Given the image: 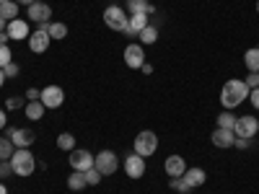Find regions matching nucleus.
Here are the masks:
<instances>
[{"label": "nucleus", "mask_w": 259, "mask_h": 194, "mask_svg": "<svg viewBox=\"0 0 259 194\" xmlns=\"http://www.w3.org/2000/svg\"><path fill=\"white\" fill-rule=\"evenodd\" d=\"M244 99H249V88L246 83L233 78V80H226L223 83V91H221V104L226 106V109H236Z\"/></svg>", "instance_id": "f257e3e1"}, {"label": "nucleus", "mask_w": 259, "mask_h": 194, "mask_svg": "<svg viewBox=\"0 0 259 194\" xmlns=\"http://www.w3.org/2000/svg\"><path fill=\"white\" fill-rule=\"evenodd\" d=\"M11 166L16 176H31L36 171V158L29 148H16V153L11 156Z\"/></svg>", "instance_id": "f03ea898"}, {"label": "nucleus", "mask_w": 259, "mask_h": 194, "mask_svg": "<svg viewBox=\"0 0 259 194\" xmlns=\"http://www.w3.org/2000/svg\"><path fill=\"white\" fill-rule=\"evenodd\" d=\"M135 153L143 156V158H150L158 150V135L156 132H150V129H143V132L135 137Z\"/></svg>", "instance_id": "7ed1b4c3"}, {"label": "nucleus", "mask_w": 259, "mask_h": 194, "mask_svg": "<svg viewBox=\"0 0 259 194\" xmlns=\"http://www.w3.org/2000/svg\"><path fill=\"white\" fill-rule=\"evenodd\" d=\"M127 13H124V8L122 6H109V8H106L104 11V24L106 26H109L112 31H127Z\"/></svg>", "instance_id": "20e7f679"}, {"label": "nucleus", "mask_w": 259, "mask_h": 194, "mask_svg": "<svg viewBox=\"0 0 259 194\" xmlns=\"http://www.w3.org/2000/svg\"><path fill=\"white\" fill-rule=\"evenodd\" d=\"M94 168L99 171L101 176H112L114 171L119 168V158H117V153H112V150H101V153L94 158Z\"/></svg>", "instance_id": "39448f33"}, {"label": "nucleus", "mask_w": 259, "mask_h": 194, "mask_svg": "<svg viewBox=\"0 0 259 194\" xmlns=\"http://www.w3.org/2000/svg\"><path fill=\"white\" fill-rule=\"evenodd\" d=\"M39 101L45 104V109H60L62 101H65V91L60 85H47V88H41Z\"/></svg>", "instance_id": "423d86ee"}, {"label": "nucleus", "mask_w": 259, "mask_h": 194, "mask_svg": "<svg viewBox=\"0 0 259 194\" xmlns=\"http://www.w3.org/2000/svg\"><path fill=\"white\" fill-rule=\"evenodd\" d=\"M233 135L236 137H254V135H259V122L254 117H236Z\"/></svg>", "instance_id": "0eeeda50"}, {"label": "nucleus", "mask_w": 259, "mask_h": 194, "mask_svg": "<svg viewBox=\"0 0 259 194\" xmlns=\"http://www.w3.org/2000/svg\"><path fill=\"white\" fill-rule=\"evenodd\" d=\"M94 158H96V156H91L89 150L75 148V150H70L68 163L73 166V171H89V168H94Z\"/></svg>", "instance_id": "6e6552de"}, {"label": "nucleus", "mask_w": 259, "mask_h": 194, "mask_svg": "<svg viewBox=\"0 0 259 194\" xmlns=\"http://www.w3.org/2000/svg\"><path fill=\"white\" fill-rule=\"evenodd\" d=\"M26 16H29V21H34V24H47L50 16H52V8L47 6V0H36V3H31L26 8Z\"/></svg>", "instance_id": "1a4fd4ad"}, {"label": "nucleus", "mask_w": 259, "mask_h": 194, "mask_svg": "<svg viewBox=\"0 0 259 194\" xmlns=\"http://www.w3.org/2000/svg\"><path fill=\"white\" fill-rule=\"evenodd\" d=\"M143 62H145V52H143L140 44H127L124 47V65L130 70H140Z\"/></svg>", "instance_id": "9d476101"}, {"label": "nucleus", "mask_w": 259, "mask_h": 194, "mask_svg": "<svg viewBox=\"0 0 259 194\" xmlns=\"http://www.w3.org/2000/svg\"><path fill=\"white\" fill-rule=\"evenodd\" d=\"M124 174H127L130 179H140V176L145 174V158L138 156V153L127 156V158H124Z\"/></svg>", "instance_id": "9b49d317"}, {"label": "nucleus", "mask_w": 259, "mask_h": 194, "mask_svg": "<svg viewBox=\"0 0 259 194\" xmlns=\"http://www.w3.org/2000/svg\"><path fill=\"white\" fill-rule=\"evenodd\" d=\"M8 36L11 39H16V41H21V39H29L31 36V31H29V24L24 18H13V21H8Z\"/></svg>", "instance_id": "f8f14e48"}, {"label": "nucleus", "mask_w": 259, "mask_h": 194, "mask_svg": "<svg viewBox=\"0 0 259 194\" xmlns=\"http://www.w3.org/2000/svg\"><path fill=\"white\" fill-rule=\"evenodd\" d=\"M150 24V18L145 16V13H130V18H127V36H138L145 26Z\"/></svg>", "instance_id": "ddd939ff"}, {"label": "nucleus", "mask_w": 259, "mask_h": 194, "mask_svg": "<svg viewBox=\"0 0 259 194\" xmlns=\"http://www.w3.org/2000/svg\"><path fill=\"white\" fill-rule=\"evenodd\" d=\"M163 168H166V174L171 179H179V176H184V171H187V161L182 156H168L166 163H163Z\"/></svg>", "instance_id": "4468645a"}, {"label": "nucleus", "mask_w": 259, "mask_h": 194, "mask_svg": "<svg viewBox=\"0 0 259 194\" xmlns=\"http://www.w3.org/2000/svg\"><path fill=\"white\" fill-rule=\"evenodd\" d=\"M50 34H41V31H34L31 36H29V50L34 52V55H41V52H47L50 50Z\"/></svg>", "instance_id": "2eb2a0df"}, {"label": "nucleus", "mask_w": 259, "mask_h": 194, "mask_svg": "<svg viewBox=\"0 0 259 194\" xmlns=\"http://www.w3.org/2000/svg\"><path fill=\"white\" fill-rule=\"evenodd\" d=\"M182 179L187 181V186H189V189H197V186H202V184L207 181V174H205L202 168H187Z\"/></svg>", "instance_id": "dca6fc26"}, {"label": "nucleus", "mask_w": 259, "mask_h": 194, "mask_svg": "<svg viewBox=\"0 0 259 194\" xmlns=\"http://www.w3.org/2000/svg\"><path fill=\"white\" fill-rule=\"evenodd\" d=\"M13 145L16 148H29L34 140H36V135H34V129H24V127H16V132H13Z\"/></svg>", "instance_id": "f3484780"}, {"label": "nucleus", "mask_w": 259, "mask_h": 194, "mask_svg": "<svg viewBox=\"0 0 259 194\" xmlns=\"http://www.w3.org/2000/svg\"><path fill=\"white\" fill-rule=\"evenodd\" d=\"M233 137H236L233 129H221V127H218V129L212 132L210 140H212L215 148H233Z\"/></svg>", "instance_id": "a211bd4d"}, {"label": "nucleus", "mask_w": 259, "mask_h": 194, "mask_svg": "<svg viewBox=\"0 0 259 194\" xmlns=\"http://www.w3.org/2000/svg\"><path fill=\"white\" fill-rule=\"evenodd\" d=\"M127 8H130V13H145V16L156 11L150 0H127Z\"/></svg>", "instance_id": "6ab92c4d"}, {"label": "nucleus", "mask_w": 259, "mask_h": 194, "mask_svg": "<svg viewBox=\"0 0 259 194\" xmlns=\"http://www.w3.org/2000/svg\"><path fill=\"white\" fill-rule=\"evenodd\" d=\"M89 186V181H85V171H73V174L68 176V189L70 191H80Z\"/></svg>", "instance_id": "aec40b11"}, {"label": "nucleus", "mask_w": 259, "mask_h": 194, "mask_svg": "<svg viewBox=\"0 0 259 194\" xmlns=\"http://www.w3.org/2000/svg\"><path fill=\"white\" fill-rule=\"evenodd\" d=\"M244 65H246V70L249 73H259V50L251 47L244 52Z\"/></svg>", "instance_id": "412c9836"}, {"label": "nucleus", "mask_w": 259, "mask_h": 194, "mask_svg": "<svg viewBox=\"0 0 259 194\" xmlns=\"http://www.w3.org/2000/svg\"><path fill=\"white\" fill-rule=\"evenodd\" d=\"M138 39L143 41V44H156L158 41V26H153V24H148L140 34H138Z\"/></svg>", "instance_id": "4be33fe9"}, {"label": "nucleus", "mask_w": 259, "mask_h": 194, "mask_svg": "<svg viewBox=\"0 0 259 194\" xmlns=\"http://www.w3.org/2000/svg\"><path fill=\"white\" fill-rule=\"evenodd\" d=\"M45 104H41V101H26V117L29 119H41V117H45Z\"/></svg>", "instance_id": "5701e85b"}, {"label": "nucleus", "mask_w": 259, "mask_h": 194, "mask_svg": "<svg viewBox=\"0 0 259 194\" xmlns=\"http://www.w3.org/2000/svg\"><path fill=\"white\" fill-rule=\"evenodd\" d=\"M16 153V145L11 137H0V161H11V156Z\"/></svg>", "instance_id": "b1692460"}, {"label": "nucleus", "mask_w": 259, "mask_h": 194, "mask_svg": "<svg viewBox=\"0 0 259 194\" xmlns=\"http://www.w3.org/2000/svg\"><path fill=\"white\" fill-rule=\"evenodd\" d=\"M68 36V26L62 24V21H50V39H65Z\"/></svg>", "instance_id": "393cba45"}, {"label": "nucleus", "mask_w": 259, "mask_h": 194, "mask_svg": "<svg viewBox=\"0 0 259 194\" xmlns=\"http://www.w3.org/2000/svg\"><path fill=\"white\" fill-rule=\"evenodd\" d=\"M0 16H3L6 21H13L18 16V3H13V0H8V3L0 6Z\"/></svg>", "instance_id": "a878e982"}, {"label": "nucleus", "mask_w": 259, "mask_h": 194, "mask_svg": "<svg viewBox=\"0 0 259 194\" xmlns=\"http://www.w3.org/2000/svg\"><path fill=\"white\" fill-rule=\"evenodd\" d=\"M233 124H236V117L231 114V109H226V112L218 114V127L221 129H233Z\"/></svg>", "instance_id": "bb28decb"}, {"label": "nucleus", "mask_w": 259, "mask_h": 194, "mask_svg": "<svg viewBox=\"0 0 259 194\" xmlns=\"http://www.w3.org/2000/svg\"><path fill=\"white\" fill-rule=\"evenodd\" d=\"M57 148H60V150H75V137H73L70 132H62V135L57 137Z\"/></svg>", "instance_id": "cd10ccee"}, {"label": "nucleus", "mask_w": 259, "mask_h": 194, "mask_svg": "<svg viewBox=\"0 0 259 194\" xmlns=\"http://www.w3.org/2000/svg\"><path fill=\"white\" fill-rule=\"evenodd\" d=\"M24 106H26V99H21V96L6 99V109H8V112H18V109H24Z\"/></svg>", "instance_id": "c85d7f7f"}, {"label": "nucleus", "mask_w": 259, "mask_h": 194, "mask_svg": "<svg viewBox=\"0 0 259 194\" xmlns=\"http://www.w3.org/2000/svg\"><path fill=\"white\" fill-rule=\"evenodd\" d=\"M168 186L174 189V191H179V194H187V191H192V189L187 186V181H184L182 176H179V179H171V181H168Z\"/></svg>", "instance_id": "c756f323"}, {"label": "nucleus", "mask_w": 259, "mask_h": 194, "mask_svg": "<svg viewBox=\"0 0 259 194\" xmlns=\"http://www.w3.org/2000/svg\"><path fill=\"white\" fill-rule=\"evenodd\" d=\"M101 174H99V171L96 168H89V171H85V181H89V186H96V184H101Z\"/></svg>", "instance_id": "7c9ffc66"}, {"label": "nucleus", "mask_w": 259, "mask_h": 194, "mask_svg": "<svg viewBox=\"0 0 259 194\" xmlns=\"http://www.w3.org/2000/svg\"><path fill=\"white\" fill-rule=\"evenodd\" d=\"M8 62H13V55H11L8 44H0V68H6Z\"/></svg>", "instance_id": "2f4dec72"}, {"label": "nucleus", "mask_w": 259, "mask_h": 194, "mask_svg": "<svg viewBox=\"0 0 259 194\" xmlns=\"http://www.w3.org/2000/svg\"><path fill=\"white\" fill-rule=\"evenodd\" d=\"M244 83H246V88H249V91H254V88H259V73H249Z\"/></svg>", "instance_id": "473e14b6"}, {"label": "nucleus", "mask_w": 259, "mask_h": 194, "mask_svg": "<svg viewBox=\"0 0 259 194\" xmlns=\"http://www.w3.org/2000/svg\"><path fill=\"white\" fill-rule=\"evenodd\" d=\"M3 73H6V78H16V75L21 73V68H18V65H16V62H8V65H6V68H3Z\"/></svg>", "instance_id": "72a5a7b5"}, {"label": "nucleus", "mask_w": 259, "mask_h": 194, "mask_svg": "<svg viewBox=\"0 0 259 194\" xmlns=\"http://www.w3.org/2000/svg\"><path fill=\"white\" fill-rule=\"evenodd\" d=\"M233 148H239V150L251 148V137H233Z\"/></svg>", "instance_id": "f704fd0d"}, {"label": "nucleus", "mask_w": 259, "mask_h": 194, "mask_svg": "<svg viewBox=\"0 0 259 194\" xmlns=\"http://www.w3.org/2000/svg\"><path fill=\"white\" fill-rule=\"evenodd\" d=\"M11 174H13L11 161H0V176H11Z\"/></svg>", "instance_id": "c9c22d12"}, {"label": "nucleus", "mask_w": 259, "mask_h": 194, "mask_svg": "<svg viewBox=\"0 0 259 194\" xmlns=\"http://www.w3.org/2000/svg\"><path fill=\"white\" fill-rule=\"evenodd\" d=\"M249 101H251V106L259 112V88H254V91H249Z\"/></svg>", "instance_id": "e433bc0d"}, {"label": "nucleus", "mask_w": 259, "mask_h": 194, "mask_svg": "<svg viewBox=\"0 0 259 194\" xmlns=\"http://www.w3.org/2000/svg\"><path fill=\"white\" fill-rule=\"evenodd\" d=\"M39 96H41L39 88H29V91H26V101H39Z\"/></svg>", "instance_id": "4c0bfd02"}, {"label": "nucleus", "mask_w": 259, "mask_h": 194, "mask_svg": "<svg viewBox=\"0 0 259 194\" xmlns=\"http://www.w3.org/2000/svg\"><path fill=\"white\" fill-rule=\"evenodd\" d=\"M8 39H11L8 31H0V44H8Z\"/></svg>", "instance_id": "58836bf2"}, {"label": "nucleus", "mask_w": 259, "mask_h": 194, "mask_svg": "<svg viewBox=\"0 0 259 194\" xmlns=\"http://www.w3.org/2000/svg\"><path fill=\"white\" fill-rule=\"evenodd\" d=\"M6 122H8V119H6V109H0V129L6 127Z\"/></svg>", "instance_id": "ea45409f"}, {"label": "nucleus", "mask_w": 259, "mask_h": 194, "mask_svg": "<svg viewBox=\"0 0 259 194\" xmlns=\"http://www.w3.org/2000/svg\"><path fill=\"white\" fill-rule=\"evenodd\" d=\"M140 70H143V73H148V75H150V73H153V65H148V62H143V68H140Z\"/></svg>", "instance_id": "a19ab883"}, {"label": "nucleus", "mask_w": 259, "mask_h": 194, "mask_svg": "<svg viewBox=\"0 0 259 194\" xmlns=\"http://www.w3.org/2000/svg\"><path fill=\"white\" fill-rule=\"evenodd\" d=\"M13 3H18V6H26V8H29L31 3H36V0H13Z\"/></svg>", "instance_id": "79ce46f5"}, {"label": "nucleus", "mask_w": 259, "mask_h": 194, "mask_svg": "<svg viewBox=\"0 0 259 194\" xmlns=\"http://www.w3.org/2000/svg\"><path fill=\"white\" fill-rule=\"evenodd\" d=\"M6 29H8V21H6L3 16H0V31H6Z\"/></svg>", "instance_id": "37998d69"}, {"label": "nucleus", "mask_w": 259, "mask_h": 194, "mask_svg": "<svg viewBox=\"0 0 259 194\" xmlns=\"http://www.w3.org/2000/svg\"><path fill=\"white\" fill-rule=\"evenodd\" d=\"M13 132H16V127L11 124V127H6V137H13Z\"/></svg>", "instance_id": "c03bdc74"}, {"label": "nucleus", "mask_w": 259, "mask_h": 194, "mask_svg": "<svg viewBox=\"0 0 259 194\" xmlns=\"http://www.w3.org/2000/svg\"><path fill=\"white\" fill-rule=\"evenodd\" d=\"M3 83H6V73H3V68H0V88H3Z\"/></svg>", "instance_id": "a18cd8bd"}, {"label": "nucleus", "mask_w": 259, "mask_h": 194, "mask_svg": "<svg viewBox=\"0 0 259 194\" xmlns=\"http://www.w3.org/2000/svg\"><path fill=\"white\" fill-rule=\"evenodd\" d=\"M0 194H8V189H6V184L0 181Z\"/></svg>", "instance_id": "49530a36"}, {"label": "nucleus", "mask_w": 259, "mask_h": 194, "mask_svg": "<svg viewBox=\"0 0 259 194\" xmlns=\"http://www.w3.org/2000/svg\"><path fill=\"white\" fill-rule=\"evenodd\" d=\"M256 13H259V0H256Z\"/></svg>", "instance_id": "de8ad7c7"}, {"label": "nucleus", "mask_w": 259, "mask_h": 194, "mask_svg": "<svg viewBox=\"0 0 259 194\" xmlns=\"http://www.w3.org/2000/svg\"><path fill=\"white\" fill-rule=\"evenodd\" d=\"M3 3H8V0H0V6H3Z\"/></svg>", "instance_id": "09e8293b"}, {"label": "nucleus", "mask_w": 259, "mask_h": 194, "mask_svg": "<svg viewBox=\"0 0 259 194\" xmlns=\"http://www.w3.org/2000/svg\"><path fill=\"white\" fill-rule=\"evenodd\" d=\"M0 181H3V176H0Z\"/></svg>", "instance_id": "8fccbe9b"}, {"label": "nucleus", "mask_w": 259, "mask_h": 194, "mask_svg": "<svg viewBox=\"0 0 259 194\" xmlns=\"http://www.w3.org/2000/svg\"><path fill=\"white\" fill-rule=\"evenodd\" d=\"M256 50H259V47H256Z\"/></svg>", "instance_id": "3c124183"}]
</instances>
